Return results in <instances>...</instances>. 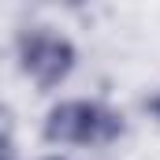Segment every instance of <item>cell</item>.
I'll list each match as a JSON object with an SVG mask.
<instances>
[{"label": "cell", "instance_id": "4", "mask_svg": "<svg viewBox=\"0 0 160 160\" xmlns=\"http://www.w3.org/2000/svg\"><path fill=\"white\" fill-rule=\"evenodd\" d=\"M48 160H60V157H48Z\"/></svg>", "mask_w": 160, "mask_h": 160}, {"label": "cell", "instance_id": "2", "mask_svg": "<svg viewBox=\"0 0 160 160\" xmlns=\"http://www.w3.org/2000/svg\"><path fill=\"white\" fill-rule=\"evenodd\" d=\"M19 63L41 89H52L71 75L75 67V45L63 34H52L48 26L19 34Z\"/></svg>", "mask_w": 160, "mask_h": 160}, {"label": "cell", "instance_id": "3", "mask_svg": "<svg viewBox=\"0 0 160 160\" xmlns=\"http://www.w3.org/2000/svg\"><path fill=\"white\" fill-rule=\"evenodd\" d=\"M149 108H153V112L160 116V97H153V101H149Z\"/></svg>", "mask_w": 160, "mask_h": 160}, {"label": "cell", "instance_id": "1", "mask_svg": "<svg viewBox=\"0 0 160 160\" xmlns=\"http://www.w3.org/2000/svg\"><path fill=\"white\" fill-rule=\"evenodd\" d=\"M123 134V116L97 101H63L45 116V138L56 145L112 142Z\"/></svg>", "mask_w": 160, "mask_h": 160}]
</instances>
